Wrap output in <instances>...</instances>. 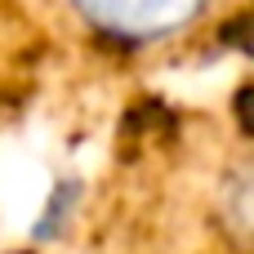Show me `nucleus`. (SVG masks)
I'll return each instance as SVG.
<instances>
[{
    "label": "nucleus",
    "instance_id": "obj_2",
    "mask_svg": "<svg viewBox=\"0 0 254 254\" xmlns=\"http://www.w3.org/2000/svg\"><path fill=\"white\" fill-rule=\"evenodd\" d=\"M214 219H219V232H223L237 250L254 254V152L241 156V161L219 179Z\"/></svg>",
    "mask_w": 254,
    "mask_h": 254
},
{
    "label": "nucleus",
    "instance_id": "obj_1",
    "mask_svg": "<svg viewBox=\"0 0 254 254\" xmlns=\"http://www.w3.org/2000/svg\"><path fill=\"white\" fill-rule=\"evenodd\" d=\"M85 27L121 45H156L188 31L210 0H71Z\"/></svg>",
    "mask_w": 254,
    "mask_h": 254
}]
</instances>
